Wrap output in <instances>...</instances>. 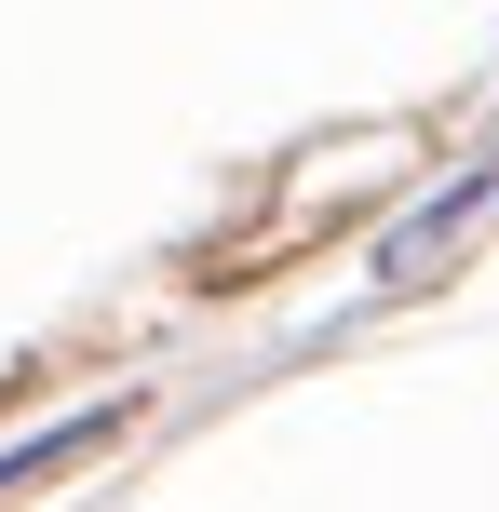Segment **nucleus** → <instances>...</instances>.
I'll list each match as a JSON object with an SVG mask.
<instances>
[{
  "instance_id": "1",
  "label": "nucleus",
  "mask_w": 499,
  "mask_h": 512,
  "mask_svg": "<svg viewBox=\"0 0 499 512\" xmlns=\"http://www.w3.org/2000/svg\"><path fill=\"white\" fill-rule=\"evenodd\" d=\"M122 432V405H81V418H54V432H27V445H0V486H27V472H54V459H81V445H108Z\"/></svg>"
}]
</instances>
